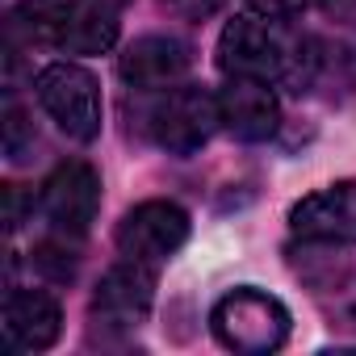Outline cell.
<instances>
[{"label": "cell", "mask_w": 356, "mask_h": 356, "mask_svg": "<svg viewBox=\"0 0 356 356\" xmlns=\"http://www.w3.org/2000/svg\"><path fill=\"white\" fill-rule=\"evenodd\" d=\"M310 42H298L268 17H235L218 38V67L231 80H264V84H310L314 55Z\"/></svg>", "instance_id": "cell-1"}, {"label": "cell", "mask_w": 356, "mask_h": 356, "mask_svg": "<svg viewBox=\"0 0 356 356\" xmlns=\"http://www.w3.org/2000/svg\"><path fill=\"white\" fill-rule=\"evenodd\" d=\"M210 327H214L222 348L248 352V356H264V352H277L289 339V310L273 293L239 285V289H231L227 298L214 302Z\"/></svg>", "instance_id": "cell-2"}, {"label": "cell", "mask_w": 356, "mask_h": 356, "mask_svg": "<svg viewBox=\"0 0 356 356\" xmlns=\"http://www.w3.org/2000/svg\"><path fill=\"white\" fill-rule=\"evenodd\" d=\"M34 92L42 101V109L51 113V122L76 138V143H92L101 134L105 122V105H101V84L88 67L80 63H51L38 72Z\"/></svg>", "instance_id": "cell-3"}, {"label": "cell", "mask_w": 356, "mask_h": 356, "mask_svg": "<svg viewBox=\"0 0 356 356\" xmlns=\"http://www.w3.org/2000/svg\"><path fill=\"white\" fill-rule=\"evenodd\" d=\"M218 122H222L218 97H210L197 84H185V88H172L151 109V138L168 155H197L218 130Z\"/></svg>", "instance_id": "cell-4"}, {"label": "cell", "mask_w": 356, "mask_h": 356, "mask_svg": "<svg viewBox=\"0 0 356 356\" xmlns=\"http://www.w3.org/2000/svg\"><path fill=\"white\" fill-rule=\"evenodd\" d=\"M185 239H189V214L176 202H163V197L134 206L113 231L118 252L134 264H147V268L176 256L185 248Z\"/></svg>", "instance_id": "cell-5"}, {"label": "cell", "mask_w": 356, "mask_h": 356, "mask_svg": "<svg viewBox=\"0 0 356 356\" xmlns=\"http://www.w3.org/2000/svg\"><path fill=\"white\" fill-rule=\"evenodd\" d=\"M38 210L47 214V222L63 235H84L97 222L101 210V176L92 163L84 159H67L59 163L38 193Z\"/></svg>", "instance_id": "cell-6"}, {"label": "cell", "mask_w": 356, "mask_h": 356, "mask_svg": "<svg viewBox=\"0 0 356 356\" xmlns=\"http://www.w3.org/2000/svg\"><path fill=\"white\" fill-rule=\"evenodd\" d=\"M289 227L306 243L356 248V181L327 185L289 210Z\"/></svg>", "instance_id": "cell-7"}, {"label": "cell", "mask_w": 356, "mask_h": 356, "mask_svg": "<svg viewBox=\"0 0 356 356\" xmlns=\"http://www.w3.org/2000/svg\"><path fill=\"white\" fill-rule=\"evenodd\" d=\"M155 298V277L147 273V264H118L101 277L97 293H92V323L109 327V331H130L147 318Z\"/></svg>", "instance_id": "cell-8"}, {"label": "cell", "mask_w": 356, "mask_h": 356, "mask_svg": "<svg viewBox=\"0 0 356 356\" xmlns=\"http://www.w3.org/2000/svg\"><path fill=\"white\" fill-rule=\"evenodd\" d=\"M193 55L181 38H172V34H147V38H134L122 59H118V72L126 84L134 88H168L176 80H185Z\"/></svg>", "instance_id": "cell-9"}, {"label": "cell", "mask_w": 356, "mask_h": 356, "mask_svg": "<svg viewBox=\"0 0 356 356\" xmlns=\"http://www.w3.org/2000/svg\"><path fill=\"white\" fill-rule=\"evenodd\" d=\"M218 113L222 126L243 143H264L281 122V105L264 80H231L218 97Z\"/></svg>", "instance_id": "cell-10"}, {"label": "cell", "mask_w": 356, "mask_h": 356, "mask_svg": "<svg viewBox=\"0 0 356 356\" xmlns=\"http://www.w3.org/2000/svg\"><path fill=\"white\" fill-rule=\"evenodd\" d=\"M63 331V310L42 289H9L5 298V335L13 348L47 352Z\"/></svg>", "instance_id": "cell-11"}, {"label": "cell", "mask_w": 356, "mask_h": 356, "mask_svg": "<svg viewBox=\"0 0 356 356\" xmlns=\"http://www.w3.org/2000/svg\"><path fill=\"white\" fill-rule=\"evenodd\" d=\"M118 17H122V13L97 5V0H76L72 22H67L59 47L72 51V55H101V51H109L113 38H118Z\"/></svg>", "instance_id": "cell-12"}, {"label": "cell", "mask_w": 356, "mask_h": 356, "mask_svg": "<svg viewBox=\"0 0 356 356\" xmlns=\"http://www.w3.org/2000/svg\"><path fill=\"white\" fill-rule=\"evenodd\" d=\"M76 0H22L9 17V30L22 34L26 42H63V30L72 22Z\"/></svg>", "instance_id": "cell-13"}, {"label": "cell", "mask_w": 356, "mask_h": 356, "mask_svg": "<svg viewBox=\"0 0 356 356\" xmlns=\"http://www.w3.org/2000/svg\"><path fill=\"white\" fill-rule=\"evenodd\" d=\"M34 264H38L42 273H51L55 281H67V277L76 273V256H72V252H63V248H55V243H38Z\"/></svg>", "instance_id": "cell-14"}, {"label": "cell", "mask_w": 356, "mask_h": 356, "mask_svg": "<svg viewBox=\"0 0 356 356\" xmlns=\"http://www.w3.org/2000/svg\"><path fill=\"white\" fill-rule=\"evenodd\" d=\"M159 5L168 9V13H176L181 22H210L227 0H159Z\"/></svg>", "instance_id": "cell-15"}, {"label": "cell", "mask_w": 356, "mask_h": 356, "mask_svg": "<svg viewBox=\"0 0 356 356\" xmlns=\"http://www.w3.org/2000/svg\"><path fill=\"white\" fill-rule=\"evenodd\" d=\"M252 13L268 17V22H289V17H302L310 0H248Z\"/></svg>", "instance_id": "cell-16"}, {"label": "cell", "mask_w": 356, "mask_h": 356, "mask_svg": "<svg viewBox=\"0 0 356 356\" xmlns=\"http://www.w3.org/2000/svg\"><path fill=\"white\" fill-rule=\"evenodd\" d=\"M97 5H105V9H113V13H122V9L130 5V0H97Z\"/></svg>", "instance_id": "cell-17"}]
</instances>
